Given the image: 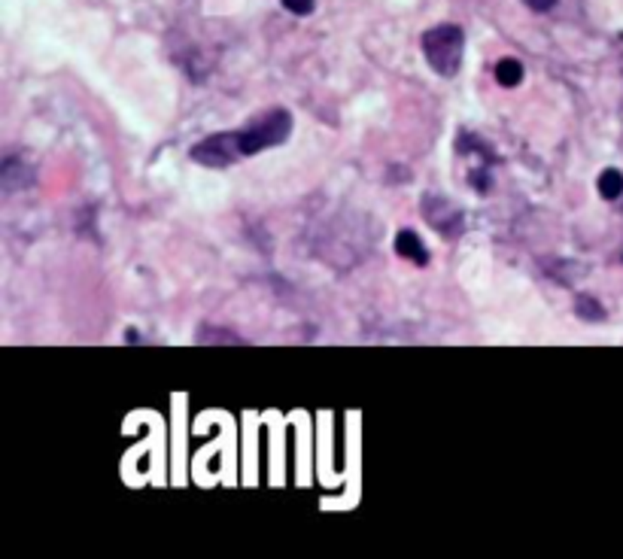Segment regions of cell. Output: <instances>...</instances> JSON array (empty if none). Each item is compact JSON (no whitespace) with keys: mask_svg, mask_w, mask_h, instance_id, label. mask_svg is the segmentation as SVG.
<instances>
[{"mask_svg":"<svg viewBox=\"0 0 623 559\" xmlns=\"http://www.w3.org/2000/svg\"><path fill=\"white\" fill-rule=\"evenodd\" d=\"M0 182H4L6 192H16V189L30 186V182H34V174H30V167L22 158H6L4 170H0Z\"/></svg>","mask_w":623,"mask_h":559,"instance_id":"cell-6","label":"cell"},{"mask_svg":"<svg viewBox=\"0 0 623 559\" xmlns=\"http://www.w3.org/2000/svg\"><path fill=\"white\" fill-rule=\"evenodd\" d=\"M243 158L238 149V131L234 134H213L204 137L201 143L192 149V161H198L204 167H228L231 161Z\"/></svg>","mask_w":623,"mask_h":559,"instance_id":"cell-3","label":"cell"},{"mask_svg":"<svg viewBox=\"0 0 623 559\" xmlns=\"http://www.w3.org/2000/svg\"><path fill=\"white\" fill-rule=\"evenodd\" d=\"M423 213L429 219V225L438 228L441 235L447 237H456L459 231H462V213H459L450 201L441 198V195H426L423 201Z\"/></svg>","mask_w":623,"mask_h":559,"instance_id":"cell-4","label":"cell"},{"mask_svg":"<svg viewBox=\"0 0 623 559\" xmlns=\"http://www.w3.org/2000/svg\"><path fill=\"white\" fill-rule=\"evenodd\" d=\"M289 131H292V116L286 110H271L268 116L255 119L247 131H238V149L240 155H255L262 149L286 143Z\"/></svg>","mask_w":623,"mask_h":559,"instance_id":"cell-2","label":"cell"},{"mask_svg":"<svg viewBox=\"0 0 623 559\" xmlns=\"http://www.w3.org/2000/svg\"><path fill=\"white\" fill-rule=\"evenodd\" d=\"M395 252L407 261H414V265H429V249L423 247L420 235H414V231H398L395 235Z\"/></svg>","mask_w":623,"mask_h":559,"instance_id":"cell-5","label":"cell"},{"mask_svg":"<svg viewBox=\"0 0 623 559\" xmlns=\"http://www.w3.org/2000/svg\"><path fill=\"white\" fill-rule=\"evenodd\" d=\"M462 52H465V34L459 25H438L423 34V55L438 76L444 79L456 76L459 67H462Z\"/></svg>","mask_w":623,"mask_h":559,"instance_id":"cell-1","label":"cell"},{"mask_svg":"<svg viewBox=\"0 0 623 559\" xmlns=\"http://www.w3.org/2000/svg\"><path fill=\"white\" fill-rule=\"evenodd\" d=\"M575 307H578V313H590V319H602V317H605V313H602V307H599V304H596L593 298H590V295L578 298V301H575Z\"/></svg>","mask_w":623,"mask_h":559,"instance_id":"cell-9","label":"cell"},{"mask_svg":"<svg viewBox=\"0 0 623 559\" xmlns=\"http://www.w3.org/2000/svg\"><path fill=\"white\" fill-rule=\"evenodd\" d=\"M523 4H526L529 9H535V13H547V9L557 6V0H523Z\"/></svg>","mask_w":623,"mask_h":559,"instance_id":"cell-11","label":"cell"},{"mask_svg":"<svg viewBox=\"0 0 623 559\" xmlns=\"http://www.w3.org/2000/svg\"><path fill=\"white\" fill-rule=\"evenodd\" d=\"M496 83L505 88H517L523 83V64H520L517 58H502L496 64Z\"/></svg>","mask_w":623,"mask_h":559,"instance_id":"cell-7","label":"cell"},{"mask_svg":"<svg viewBox=\"0 0 623 559\" xmlns=\"http://www.w3.org/2000/svg\"><path fill=\"white\" fill-rule=\"evenodd\" d=\"M283 6L289 9L292 16H310L313 6H316V0H283Z\"/></svg>","mask_w":623,"mask_h":559,"instance_id":"cell-10","label":"cell"},{"mask_svg":"<svg viewBox=\"0 0 623 559\" xmlns=\"http://www.w3.org/2000/svg\"><path fill=\"white\" fill-rule=\"evenodd\" d=\"M596 189H599V195L605 201H617L623 195V174H620V170H615V167L602 170L599 180H596Z\"/></svg>","mask_w":623,"mask_h":559,"instance_id":"cell-8","label":"cell"}]
</instances>
